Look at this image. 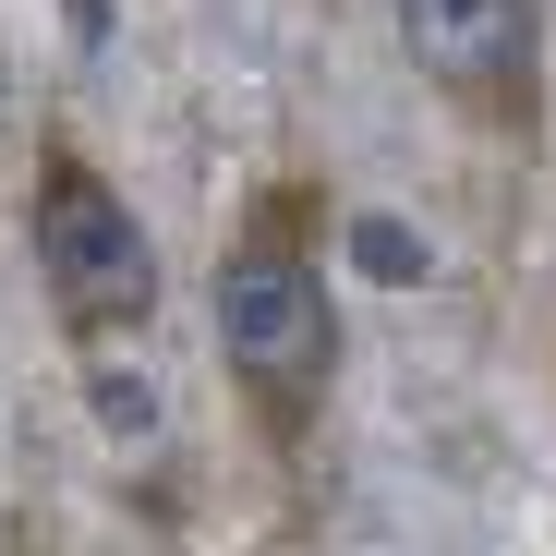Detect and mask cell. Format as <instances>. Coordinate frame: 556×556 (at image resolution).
<instances>
[{"instance_id": "6da1fadb", "label": "cell", "mask_w": 556, "mask_h": 556, "mask_svg": "<svg viewBox=\"0 0 556 556\" xmlns=\"http://www.w3.org/2000/svg\"><path fill=\"white\" fill-rule=\"evenodd\" d=\"M206 315H218V363H230V400L254 412L266 447H303L339 376V303H327V266H315V194H254V218L230 230L218 278H206Z\"/></svg>"}, {"instance_id": "7a4b0ae2", "label": "cell", "mask_w": 556, "mask_h": 556, "mask_svg": "<svg viewBox=\"0 0 556 556\" xmlns=\"http://www.w3.org/2000/svg\"><path fill=\"white\" fill-rule=\"evenodd\" d=\"M25 254H37V291L61 315V339L110 351V339H146L157 327V254H146V218L110 194V169L85 146H37V181H25Z\"/></svg>"}, {"instance_id": "3957f363", "label": "cell", "mask_w": 556, "mask_h": 556, "mask_svg": "<svg viewBox=\"0 0 556 556\" xmlns=\"http://www.w3.org/2000/svg\"><path fill=\"white\" fill-rule=\"evenodd\" d=\"M388 25H400V61L472 134H508V146L544 134V25H532V0H388Z\"/></svg>"}, {"instance_id": "277c9868", "label": "cell", "mask_w": 556, "mask_h": 556, "mask_svg": "<svg viewBox=\"0 0 556 556\" xmlns=\"http://www.w3.org/2000/svg\"><path fill=\"white\" fill-rule=\"evenodd\" d=\"M363 266H376V278H424L435 254H424L412 230H388V218H363Z\"/></svg>"}]
</instances>
